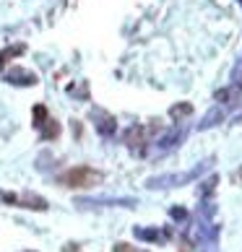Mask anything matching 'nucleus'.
Segmentation results:
<instances>
[{
  "mask_svg": "<svg viewBox=\"0 0 242 252\" xmlns=\"http://www.w3.org/2000/svg\"><path fill=\"white\" fill-rule=\"evenodd\" d=\"M24 252H34V250H24Z\"/></svg>",
  "mask_w": 242,
  "mask_h": 252,
  "instance_id": "a211bd4d",
  "label": "nucleus"
},
{
  "mask_svg": "<svg viewBox=\"0 0 242 252\" xmlns=\"http://www.w3.org/2000/svg\"><path fill=\"white\" fill-rule=\"evenodd\" d=\"M237 123H242V109H240V115H237Z\"/></svg>",
  "mask_w": 242,
  "mask_h": 252,
  "instance_id": "dca6fc26",
  "label": "nucleus"
},
{
  "mask_svg": "<svg viewBox=\"0 0 242 252\" xmlns=\"http://www.w3.org/2000/svg\"><path fill=\"white\" fill-rule=\"evenodd\" d=\"M170 216H172V221H185V219H188V211L174 205V208H170Z\"/></svg>",
  "mask_w": 242,
  "mask_h": 252,
  "instance_id": "4468645a",
  "label": "nucleus"
},
{
  "mask_svg": "<svg viewBox=\"0 0 242 252\" xmlns=\"http://www.w3.org/2000/svg\"><path fill=\"white\" fill-rule=\"evenodd\" d=\"M237 177H240V182H242V169H240V172H237Z\"/></svg>",
  "mask_w": 242,
  "mask_h": 252,
  "instance_id": "f3484780",
  "label": "nucleus"
},
{
  "mask_svg": "<svg viewBox=\"0 0 242 252\" xmlns=\"http://www.w3.org/2000/svg\"><path fill=\"white\" fill-rule=\"evenodd\" d=\"M97 182H102V174L89 169V166H78V169H70L68 174H63V185H68V188H91Z\"/></svg>",
  "mask_w": 242,
  "mask_h": 252,
  "instance_id": "7ed1b4c3",
  "label": "nucleus"
},
{
  "mask_svg": "<svg viewBox=\"0 0 242 252\" xmlns=\"http://www.w3.org/2000/svg\"><path fill=\"white\" fill-rule=\"evenodd\" d=\"M76 205L81 208H89V205H107V208H112V205H123V208H136L138 200L136 198H76Z\"/></svg>",
  "mask_w": 242,
  "mask_h": 252,
  "instance_id": "6e6552de",
  "label": "nucleus"
},
{
  "mask_svg": "<svg viewBox=\"0 0 242 252\" xmlns=\"http://www.w3.org/2000/svg\"><path fill=\"white\" fill-rule=\"evenodd\" d=\"M216 182H219V177H216V174H211L208 180H203V182H201V188H198V195H201V200H206L208 195H211L213 190H216Z\"/></svg>",
  "mask_w": 242,
  "mask_h": 252,
  "instance_id": "ddd939ff",
  "label": "nucleus"
},
{
  "mask_svg": "<svg viewBox=\"0 0 242 252\" xmlns=\"http://www.w3.org/2000/svg\"><path fill=\"white\" fill-rule=\"evenodd\" d=\"M0 198L5 203H13V205H21V208H34V211H47V200H42L39 195H11V192H0Z\"/></svg>",
  "mask_w": 242,
  "mask_h": 252,
  "instance_id": "0eeeda50",
  "label": "nucleus"
},
{
  "mask_svg": "<svg viewBox=\"0 0 242 252\" xmlns=\"http://www.w3.org/2000/svg\"><path fill=\"white\" fill-rule=\"evenodd\" d=\"M237 3H240V5H242V0H237Z\"/></svg>",
  "mask_w": 242,
  "mask_h": 252,
  "instance_id": "6ab92c4d",
  "label": "nucleus"
},
{
  "mask_svg": "<svg viewBox=\"0 0 242 252\" xmlns=\"http://www.w3.org/2000/svg\"><path fill=\"white\" fill-rule=\"evenodd\" d=\"M115 252H146V250H136V247L125 245V242H120V245H115Z\"/></svg>",
  "mask_w": 242,
  "mask_h": 252,
  "instance_id": "2eb2a0df",
  "label": "nucleus"
},
{
  "mask_svg": "<svg viewBox=\"0 0 242 252\" xmlns=\"http://www.w3.org/2000/svg\"><path fill=\"white\" fill-rule=\"evenodd\" d=\"M211 161H213V158H206V161L195 164L193 169H188V172H172V174L148 177L146 188H151V190H170V188H182V185H190V182L198 180V177L206 172V169H211Z\"/></svg>",
  "mask_w": 242,
  "mask_h": 252,
  "instance_id": "f257e3e1",
  "label": "nucleus"
},
{
  "mask_svg": "<svg viewBox=\"0 0 242 252\" xmlns=\"http://www.w3.org/2000/svg\"><path fill=\"white\" fill-rule=\"evenodd\" d=\"M3 81L11 83V86H36L39 78H36V73L26 70V68H11L3 73Z\"/></svg>",
  "mask_w": 242,
  "mask_h": 252,
  "instance_id": "1a4fd4ad",
  "label": "nucleus"
},
{
  "mask_svg": "<svg viewBox=\"0 0 242 252\" xmlns=\"http://www.w3.org/2000/svg\"><path fill=\"white\" fill-rule=\"evenodd\" d=\"M34 127L39 130V135H42V138H47V141H52V138H58V135H60V125L50 117L47 107H42V104H36V107H34Z\"/></svg>",
  "mask_w": 242,
  "mask_h": 252,
  "instance_id": "20e7f679",
  "label": "nucleus"
},
{
  "mask_svg": "<svg viewBox=\"0 0 242 252\" xmlns=\"http://www.w3.org/2000/svg\"><path fill=\"white\" fill-rule=\"evenodd\" d=\"M185 135H188V125H185V123L172 125V127L159 138V141L154 143V151H156V154H170L172 148H177V146L185 141Z\"/></svg>",
  "mask_w": 242,
  "mask_h": 252,
  "instance_id": "f03ea898",
  "label": "nucleus"
},
{
  "mask_svg": "<svg viewBox=\"0 0 242 252\" xmlns=\"http://www.w3.org/2000/svg\"><path fill=\"white\" fill-rule=\"evenodd\" d=\"M24 52H26V44H11V47H5L3 52H0V68H3L8 60L18 58V55H24Z\"/></svg>",
  "mask_w": 242,
  "mask_h": 252,
  "instance_id": "9b49d317",
  "label": "nucleus"
},
{
  "mask_svg": "<svg viewBox=\"0 0 242 252\" xmlns=\"http://www.w3.org/2000/svg\"><path fill=\"white\" fill-rule=\"evenodd\" d=\"M193 115V104H188V101H182V104H174L170 109V117L172 120H177V123H182L185 117H190Z\"/></svg>",
  "mask_w": 242,
  "mask_h": 252,
  "instance_id": "f8f14e48",
  "label": "nucleus"
},
{
  "mask_svg": "<svg viewBox=\"0 0 242 252\" xmlns=\"http://www.w3.org/2000/svg\"><path fill=\"white\" fill-rule=\"evenodd\" d=\"M232 109H235V104H221V101H216V104H213V109H211L203 120H201L198 130H211V127H216L219 123H224L227 115H229Z\"/></svg>",
  "mask_w": 242,
  "mask_h": 252,
  "instance_id": "9d476101",
  "label": "nucleus"
},
{
  "mask_svg": "<svg viewBox=\"0 0 242 252\" xmlns=\"http://www.w3.org/2000/svg\"><path fill=\"white\" fill-rule=\"evenodd\" d=\"M91 120H94V127H97V133L102 138H112L117 133V120L109 115V112L104 109H94L91 112Z\"/></svg>",
  "mask_w": 242,
  "mask_h": 252,
  "instance_id": "423d86ee",
  "label": "nucleus"
},
{
  "mask_svg": "<svg viewBox=\"0 0 242 252\" xmlns=\"http://www.w3.org/2000/svg\"><path fill=\"white\" fill-rule=\"evenodd\" d=\"M133 237L138 242H151V245H167L172 237V231L170 229H159V226H154V229H148V226H136L133 229Z\"/></svg>",
  "mask_w": 242,
  "mask_h": 252,
  "instance_id": "39448f33",
  "label": "nucleus"
}]
</instances>
